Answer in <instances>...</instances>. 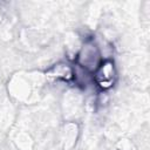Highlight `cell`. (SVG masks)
I'll return each instance as SVG.
<instances>
[{
	"label": "cell",
	"instance_id": "3",
	"mask_svg": "<svg viewBox=\"0 0 150 150\" xmlns=\"http://www.w3.org/2000/svg\"><path fill=\"white\" fill-rule=\"evenodd\" d=\"M46 76L50 81L70 82L75 79V70L66 62H57L46 70Z\"/></svg>",
	"mask_w": 150,
	"mask_h": 150
},
{
	"label": "cell",
	"instance_id": "2",
	"mask_svg": "<svg viewBox=\"0 0 150 150\" xmlns=\"http://www.w3.org/2000/svg\"><path fill=\"white\" fill-rule=\"evenodd\" d=\"M94 82L102 90L110 89L117 79V71L115 63L111 60H103L98 68L93 73Z\"/></svg>",
	"mask_w": 150,
	"mask_h": 150
},
{
	"label": "cell",
	"instance_id": "1",
	"mask_svg": "<svg viewBox=\"0 0 150 150\" xmlns=\"http://www.w3.org/2000/svg\"><path fill=\"white\" fill-rule=\"evenodd\" d=\"M103 60V53L93 39L84 41L76 55V64L88 74H93Z\"/></svg>",
	"mask_w": 150,
	"mask_h": 150
}]
</instances>
